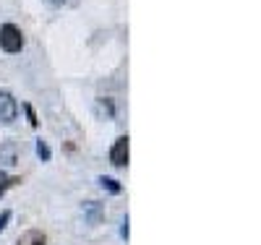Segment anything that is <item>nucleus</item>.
Instances as JSON below:
<instances>
[{
    "instance_id": "nucleus-1",
    "label": "nucleus",
    "mask_w": 261,
    "mask_h": 245,
    "mask_svg": "<svg viewBox=\"0 0 261 245\" xmlns=\"http://www.w3.org/2000/svg\"><path fill=\"white\" fill-rule=\"evenodd\" d=\"M0 50L16 55L24 50V32H21L16 24H3L0 26Z\"/></svg>"
},
{
    "instance_id": "nucleus-2",
    "label": "nucleus",
    "mask_w": 261,
    "mask_h": 245,
    "mask_svg": "<svg viewBox=\"0 0 261 245\" xmlns=\"http://www.w3.org/2000/svg\"><path fill=\"white\" fill-rule=\"evenodd\" d=\"M18 118V102L8 89H0V123L8 125Z\"/></svg>"
},
{
    "instance_id": "nucleus-3",
    "label": "nucleus",
    "mask_w": 261,
    "mask_h": 245,
    "mask_svg": "<svg viewBox=\"0 0 261 245\" xmlns=\"http://www.w3.org/2000/svg\"><path fill=\"white\" fill-rule=\"evenodd\" d=\"M128 149H130V139H128V136H120V139L113 144V149H110V162H113L115 167H125V165H128Z\"/></svg>"
},
{
    "instance_id": "nucleus-4",
    "label": "nucleus",
    "mask_w": 261,
    "mask_h": 245,
    "mask_svg": "<svg viewBox=\"0 0 261 245\" xmlns=\"http://www.w3.org/2000/svg\"><path fill=\"white\" fill-rule=\"evenodd\" d=\"M16 245H47V237H45L42 230H29V232H24L18 237Z\"/></svg>"
},
{
    "instance_id": "nucleus-5",
    "label": "nucleus",
    "mask_w": 261,
    "mask_h": 245,
    "mask_svg": "<svg viewBox=\"0 0 261 245\" xmlns=\"http://www.w3.org/2000/svg\"><path fill=\"white\" fill-rule=\"evenodd\" d=\"M16 183H21L18 177H11V175H6L3 170H0V196H3V193H6L8 188H13Z\"/></svg>"
},
{
    "instance_id": "nucleus-6",
    "label": "nucleus",
    "mask_w": 261,
    "mask_h": 245,
    "mask_svg": "<svg viewBox=\"0 0 261 245\" xmlns=\"http://www.w3.org/2000/svg\"><path fill=\"white\" fill-rule=\"evenodd\" d=\"M37 157H39L42 162H50V157H53V151H50L47 141H42V139H37Z\"/></svg>"
},
{
    "instance_id": "nucleus-7",
    "label": "nucleus",
    "mask_w": 261,
    "mask_h": 245,
    "mask_svg": "<svg viewBox=\"0 0 261 245\" xmlns=\"http://www.w3.org/2000/svg\"><path fill=\"white\" fill-rule=\"evenodd\" d=\"M99 185H102V188H107L110 193H120V190H123V188L118 185V180H113V177H105V175L99 177Z\"/></svg>"
},
{
    "instance_id": "nucleus-8",
    "label": "nucleus",
    "mask_w": 261,
    "mask_h": 245,
    "mask_svg": "<svg viewBox=\"0 0 261 245\" xmlns=\"http://www.w3.org/2000/svg\"><path fill=\"white\" fill-rule=\"evenodd\" d=\"M24 113H27V118H29V125H32V128H37V125H39V120H37V113H34V107H32L29 102H24Z\"/></svg>"
},
{
    "instance_id": "nucleus-9",
    "label": "nucleus",
    "mask_w": 261,
    "mask_h": 245,
    "mask_svg": "<svg viewBox=\"0 0 261 245\" xmlns=\"http://www.w3.org/2000/svg\"><path fill=\"white\" fill-rule=\"evenodd\" d=\"M86 209H89V219H92V222L99 219V206H97V201H89V204H86Z\"/></svg>"
},
{
    "instance_id": "nucleus-10",
    "label": "nucleus",
    "mask_w": 261,
    "mask_h": 245,
    "mask_svg": "<svg viewBox=\"0 0 261 245\" xmlns=\"http://www.w3.org/2000/svg\"><path fill=\"white\" fill-rule=\"evenodd\" d=\"M8 222H11V211H8V209H6V211H0V232L8 227Z\"/></svg>"
},
{
    "instance_id": "nucleus-11",
    "label": "nucleus",
    "mask_w": 261,
    "mask_h": 245,
    "mask_svg": "<svg viewBox=\"0 0 261 245\" xmlns=\"http://www.w3.org/2000/svg\"><path fill=\"white\" fill-rule=\"evenodd\" d=\"M120 235H123V237L128 240V216L123 219V227H120Z\"/></svg>"
},
{
    "instance_id": "nucleus-12",
    "label": "nucleus",
    "mask_w": 261,
    "mask_h": 245,
    "mask_svg": "<svg viewBox=\"0 0 261 245\" xmlns=\"http://www.w3.org/2000/svg\"><path fill=\"white\" fill-rule=\"evenodd\" d=\"M47 3H50V6H55V8H58V6H63V3H65V0H47Z\"/></svg>"
}]
</instances>
